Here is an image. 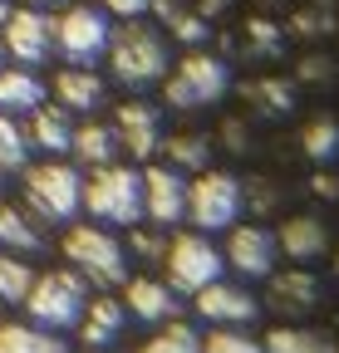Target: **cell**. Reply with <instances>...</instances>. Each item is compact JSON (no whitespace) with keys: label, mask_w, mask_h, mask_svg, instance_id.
<instances>
[{"label":"cell","mask_w":339,"mask_h":353,"mask_svg":"<svg viewBox=\"0 0 339 353\" xmlns=\"http://www.w3.org/2000/svg\"><path fill=\"white\" fill-rule=\"evenodd\" d=\"M192 309H197L206 324H217V329H246V324L261 319V299L251 294L246 285H226V280L202 285L192 294Z\"/></svg>","instance_id":"obj_11"},{"label":"cell","mask_w":339,"mask_h":353,"mask_svg":"<svg viewBox=\"0 0 339 353\" xmlns=\"http://www.w3.org/2000/svg\"><path fill=\"white\" fill-rule=\"evenodd\" d=\"M143 221H153L162 231L187 221V176L177 167H148L143 172Z\"/></svg>","instance_id":"obj_13"},{"label":"cell","mask_w":339,"mask_h":353,"mask_svg":"<svg viewBox=\"0 0 339 353\" xmlns=\"http://www.w3.org/2000/svg\"><path fill=\"white\" fill-rule=\"evenodd\" d=\"M315 304H320V280L310 270L271 275V309H280V314H310Z\"/></svg>","instance_id":"obj_22"},{"label":"cell","mask_w":339,"mask_h":353,"mask_svg":"<svg viewBox=\"0 0 339 353\" xmlns=\"http://www.w3.org/2000/svg\"><path fill=\"white\" fill-rule=\"evenodd\" d=\"M334 275H339V250H334Z\"/></svg>","instance_id":"obj_43"},{"label":"cell","mask_w":339,"mask_h":353,"mask_svg":"<svg viewBox=\"0 0 339 353\" xmlns=\"http://www.w3.org/2000/svg\"><path fill=\"white\" fill-rule=\"evenodd\" d=\"M0 187H6V172H0Z\"/></svg>","instance_id":"obj_45"},{"label":"cell","mask_w":339,"mask_h":353,"mask_svg":"<svg viewBox=\"0 0 339 353\" xmlns=\"http://www.w3.org/2000/svg\"><path fill=\"white\" fill-rule=\"evenodd\" d=\"M300 152H305L315 167H329V162L339 157V118H329V113L310 118V123L300 128Z\"/></svg>","instance_id":"obj_27"},{"label":"cell","mask_w":339,"mask_h":353,"mask_svg":"<svg viewBox=\"0 0 339 353\" xmlns=\"http://www.w3.org/2000/svg\"><path fill=\"white\" fill-rule=\"evenodd\" d=\"M226 88H231V69L222 54H206V50H187L173 69H167L162 79V99L167 108H211V103H222L226 99Z\"/></svg>","instance_id":"obj_5"},{"label":"cell","mask_w":339,"mask_h":353,"mask_svg":"<svg viewBox=\"0 0 339 353\" xmlns=\"http://www.w3.org/2000/svg\"><path fill=\"white\" fill-rule=\"evenodd\" d=\"M30 285H35L30 260H25V255H10V250H0V304H25Z\"/></svg>","instance_id":"obj_32"},{"label":"cell","mask_w":339,"mask_h":353,"mask_svg":"<svg viewBox=\"0 0 339 353\" xmlns=\"http://www.w3.org/2000/svg\"><path fill=\"white\" fill-rule=\"evenodd\" d=\"M305 79H334V64L329 59H305Z\"/></svg>","instance_id":"obj_38"},{"label":"cell","mask_w":339,"mask_h":353,"mask_svg":"<svg viewBox=\"0 0 339 353\" xmlns=\"http://www.w3.org/2000/svg\"><path fill=\"white\" fill-rule=\"evenodd\" d=\"M275 245H280V255H290L295 265H315V260H325L329 255V226L320 216H285L280 221V231H275Z\"/></svg>","instance_id":"obj_15"},{"label":"cell","mask_w":339,"mask_h":353,"mask_svg":"<svg viewBox=\"0 0 339 353\" xmlns=\"http://www.w3.org/2000/svg\"><path fill=\"white\" fill-rule=\"evenodd\" d=\"M55 103L69 108V113H94V108L104 103V79H99L94 69L64 64V69L55 74Z\"/></svg>","instance_id":"obj_18"},{"label":"cell","mask_w":339,"mask_h":353,"mask_svg":"<svg viewBox=\"0 0 339 353\" xmlns=\"http://www.w3.org/2000/svg\"><path fill=\"white\" fill-rule=\"evenodd\" d=\"M0 69H6V50H0Z\"/></svg>","instance_id":"obj_44"},{"label":"cell","mask_w":339,"mask_h":353,"mask_svg":"<svg viewBox=\"0 0 339 353\" xmlns=\"http://www.w3.org/2000/svg\"><path fill=\"white\" fill-rule=\"evenodd\" d=\"M30 132L15 123V113H0V172H25L30 167Z\"/></svg>","instance_id":"obj_31"},{"label":"cell","mask_w":339,"mask_h":353,"mask_svg":"<svg viewBox=\"0 0 339 353\" xmlns=\"http://www.w3.org/2000/svg\"><path fill=\"white\" fill-rule=\"evenodd\" d=\"M94 6L108 10V15H118V20H138L148 10V0H94Z\"/></svg>","instance_id":"obj_37"},{"label":"cell","mask_w":339,"mask_h":353,"mask_svg":"<svg viewBox=\"0 0 339 353\" xmlns=\"http://www.w3.org/2000/svg\"><path fill=\"white\" fill-rule=\"evenodd\" d=\"M84 211H89L99 226H138L143 221V172L133 167H94V176L84 182Z\"/></svg>","instance_id":"obj_7"},{"label":"cell","mask_w":339,"mask_h":353,"mask_svg":"<svg viewBox=\"0 0 339 353\" xmlns=\"http://www.w3.org/2000/svg\"><path fill=\"white\" fill-rule=\"evenodd\" d=\"M167 285H173L177 294H197L202 285H211V280H222V270H226V260H222V250L211 245L202 231H182V236H173L167 241Z\"/></svg>","instance_id":"obj_9"},{"label":"cell","mask_w":339,"mask_h":353,"mask_svg":"<svg viewBox=\"0 0 339 353\" xmlns=\"http://www.w3.org/2000/svg\"><path fill=\"white\" fill-rule=\"evenodd\" d=\"M261 348H266V353H339V343H334L329 334L300 329V324H280V329H271Z\"/></svg>","instance_id":"obj_25"},{"label":"cell","mask_w":339,"mask_h":353,"mask_svg":"<svg viewBox=\"0 0 339 353\" xmlns=\"http://www.w3.org/2000/svg\"><path fill=\"white\" fill-rule=\"evenodd\" d=\"M246 211V182L226 167H206L187 182V221L211 236V231H231Z\"/></svg>","instance_id":"obj_6"},{"label":"cell","mask_w":339,"mask_h":353,"mask_svg":"<svg viewBox=\"0 0 339 353\" xmlns=\"http://www.w3.org/2000/svg\"><path fill=\"white\" fill-rule=\"evenodd\" d=\"M339 30V6L334 0H310V6H300L290 15V34L300 39H329Z\"/></svg>","instance_id":"obj_30"},{"label":"cell","mask_w":339,"mask_h":353,"mask_svg":"<svg viewBox=\"0 0 339 353\" xmlns=\"http://www.w3.org/2000/svg\"><path fill=\"white\" fill-rule=\"evenodd\" d=\"M20 196L45 226H69V221L84 211V172L74 162H64V157L30 162L25 182H20Z\"/></svg>","instance_id":"obj_2"},{"label":"cell","mask_w":339,"mask_h":353,"mask_svg":"<svg viewBox=\"0 0 339 353\" xmlns=\"http://www.w3.org/2000/svg\"><path fill=\"white\" fill-rule=\"evenodd\" d=\"M113 39V20L99 6H64V15L55 20V54L74 69H94L108 54Z\"/></svg>","instance_id":"obj_8"},{"label":"cell","mask_w":339,"mask_h":353,"mask_svg":"<svg viewBox=\"0 0 339 353\" xmlns=\"http://www.w3.org/2000/svg\"><path fill=\"white\" fill-rule=\"evenodd\" d=\"M162 157H167V167H192V172H202V167H211V138H202V132H173V138H162V148H157Z\"/></svg>","instance_id":"obj_29"},{"label":"cell","mask_w":339,"mask_h":353,"mask_svg":"<svg viewBox=\"0 0 339 353\" xmlns=\"http://www.w3.org/2000/svg\"><path fill=\"white\" fill-rule=\"evenodd\" d=\"M113 132H118L123 152H133L138 162L157 157V148H162V118H157V108L143 103V99L118 103V113H113Z\"/></svg>","instance_id":"obj_14"},{"label":"cell","mask_w":339,"mask_h":353,"mask_svg":"<svg viewBox=\"0 0 339 353\" xmlns=\"http://www.w3.org/2000/svg\"><path fill=\"white\" fill-rule=\"evenodd\" d=\"M0 353H69L59 334L35 324H0Z\"/></svg>","instance_id":"obj_28"},{"label":"cell","mask_w":339,"mask_h":353,"mask_svg":"<svg viewBox=\"0 0 339 353\" xmlns=\"http://www.w3.org/2000/svg\"><path fill=\"white\" fill-rule=\"evenodd\" d=\"M30 6H39V10H50V6H64V0H30Z\"/></svg>","instance_id":"obj_41"},{"label":"cell","mask_w":339,"mask_h":353,"mask_svg":"<svg viewBox=\"0 0 339 353\" xmlns=\"http://www.w3.org/2000/svg\"><path fill=\"white\" fill-rule=\"evenodd\" d=\"M123 319H128V309H123L113 294H99V299H89V309H84V319L74 329H79V339L89 348H104V343H113L123 334Z\"/></svg>","instance_id":"obj_20"},{"label":"cell","mask_w":339,"mask_h":353,"mask_svg":"<svg viewBox=\"0 0 339 353\" xmlns=\"http://www.w3.org/2000/svg\"><path fill=\"white\" fill-rule=\"evenodd\" d=\"M246 39H251V54H266V59H275L280 50H285V34H280V25H271V20H246Z\"/></svg>","instance_id":"obj_35"},{"label":"cell","mask_w":339,"mask_h":353,"mask_svg":"<svg viewBox=\"0 0 339 353\" xmlns=\"http://www.w3.org/2000/svg\"><path fill=\"white\" fill-rule=\"evenodd\" d=\"M128 255H143V260H162L167 255V241H162V226H153V221H138V226H128V245H123Z\"/></svg>","instance_id":"obj_34"},{"label":"cell","mask_w":339,"mask_h":353,"mask_svg":"<svg viewBox=\"0 0 339 353\" xmlns=\"http://www.w3.org/2000/svg\"><path fill=\"white\" fill-rule=\"evenodd\" d=\"M15 10V0H0V25H6V15Z\"/></svg>","instance_id":"obj_40"},{"label":"cell","mask_w":339,"mask_h":353,"mask_svg":"<svg viewBox=\"0 0 339 353\" xmlns=\"http://www.w3.org/2000/svg\"><path fill=\"white\" fill-rule=\"evenodd\" d=\"M241 99L256 108L261 118H280L295 108V83L285 79H256V83H241Z\"/></svg>","instance_id":"obj_26"},{"label":"cell","mask_w":339,"mask_h":353,"mask_svg":"<svg viewBox=\"0 0 339 353\" xmlns=\"http://www.w3.org/2000/svg\"><path fill=\"white\" fill-rule=\"evenodd\" d=\"M202 353H266L251 334H241V329H217L206 343H202Z\"/></svg>","instance_id":"obj_36"},{"label":"cell","mask_w":339,"mask_h":353,"mask_svg":"<svg viewBox=\"0 0 339 353\" xmlns=\"http://www.w3.org/2000/svg\"><path fill=\"white\" fill-rule=\"evenodd\" d=\"M0 50H6L15 64H25V69L50 64L55 59V20L39 10V6L10 10L6 25H0Z\"/></svg>","instance_id":"obj_10"},{"label":"cell","mask_w":339,"mask_h":353,"mask_svg":"<svg viewBox=\"0 0 339 353\" xmlns=\"http://www.w3.org/2000/svg\"><path fill=\"white\" fill-rule=\"evenodd\" d=\"M226 6H231V0H197V6H192V10H197L202 20H211V15H222Z\"/></svg>","instance_id":"obj_39"},{"label":"cell","mask_w":339,"mask_h":353,"mask_svg":"<svg viewBox=\"0 0 339 353\" xmlns=\"http://www.w3.org/2000/svg\"><path fill=\"white\" fill-rule=\"evenodd\" d=\"M84 309H89V280L79 270H45L35 275L30 294H25V314L35 329H50V334H64L84 319Z\"/></svg>","instance_id":"obj_4"},{"label":"cell","mask_w":339,"mask_h":353,"mask_svg":"<svg viewBox=\"0 0 339 353\" xmlns=\"http://www.w3.org/2000/svg\"><path fill=\"white\" fill-rule=\"evenodd\" d=\"M69 152H74V157H79L84 167H108V162H118L123 143H118L113 123H74Z\"/></svg>","instance_id":"obj_21"},{"label":"cell","mask_w":339,"mask_h":353,"mask_svg":"<svg viewBox=\"0 0 339 353\" xmlns=\"http://www.w3.org/2000/svg\"><path fill=\"white\" fill-rule=\"evenodd\" d=\"M148 10L162 20V34H173V39H182V44H192V50H202L206 44V20L187 6V0H148Z\"/></svg>","instance_id":"obj_24"},{"label":"cell","mask_w":339,"mask_h":353,"mask_svg":"<svg viewBox=\"0 0 339 353\" xmlns=\"http://www.w3.org/2000/svg\"><path fill=\"white\" fill-rule=\"evenodd\" d=\"M138 353H202V334L192 324H182V319H167Z\"/></svg>","instance_id":"obj_33"},{"label":"cell","mask_w":339,"mask_h":353,"mask_svg":"<svg viewBox=\"0 0 339 353\" xmlns=\"http://www.w3.org/2000/svg\"><path fill=\"white\" fill-rule=\"evenodd\" d=\"M39 103H45V79L35 69H0V113H35Z\"/></svg>","instance_id":"obj_23"},{"label":"cell","mask_w":339,"mask_h":353,"mask_svg":"<svg viewBox=\"0 0 339 353\" xmlns=\"http://www.w3.org/2000/svg\"><path fill=\"white\" fill-rule=\"evenodd\" d=\"M261 6H285V0H261Z\"/></svg>","instance_id":"obj_42"},{"label":"cell","mask_w":339,"mask_h":353,"mask_svg":"<svg viewBox=\"0 0 339 353\" xmlns=\"http://www.w3.org/2000/svg\"><path fill=\"white\" fill-rule=\"evenodd\" d=\"M25 132H30V148L50 152V157H64V152H69V138H74V113L59 108V103H39V108L30 113Z\"/></svg>","instance_id":"obj_17"},{"label":"cell","mask_w":339,"mask_h":353,"mask_svg":"<svg viewBox=\"0 0 339 353\" xmlns=\"http://www.w3.org/2000/svg\"><path fill=\"white\" fill-rule=\"evenodd\" d=\"M275 255H280V245H275V231H266V226H231V236H226V250H222V260L231 265L236 275H246V280H271L275 275Z\"/></svg>","instance_id":"obj_12"},{"label":"cell","mask_w":339,"mask_h":353,"mask_svg":"<svg viewBox=\"0 0 339 353\" xmlns=\"http://www.w3.org/2000/svg\"><path fill=\"white\" fill-rule=\"evenodd\" d=\"M108 69L118 83L128 88H148V83H162L167 69H173V50H167V34L157 25H148L143 15L138 20H123L108 39Z\"/></svg>","instance_id":"obj_1"},{"label":"cell","mask_w":339,"mask_h":353,"mask_svg":"<svg viewBox=\"0 0 339 353\" xmlns=\"http://www.w3.org/2000/svg\"><path fill=\"white\" fill-rule=\"evenodd\" d=\"M0 245L10 255H39L45 250V221L25 201H0Z\"/></svg>","instance_id":"obj_16"},{"label":"cell","mask_w":339,"mask_h":353,"mask_svg":"<svg viewBox=\"0 0 339 353\" xmlns=\"http://www.w3.org/2000/svg\"><path fill=\"white\" fill-rule=\"evenodd\" d=\"M177 290L162 285V280H128V314L143 324H167L177 319Z\"/></svg>","instance_id":"obj_19"},{"label":"cell","mask_w":339,"mask_h":353,"mask_svg":"<svg viewBox=\"0 0 339 353\" xmlns=\"http://www.w3.org/2000/svg\"><path fill=\"white\" fill-rule=\"evenodd\" d=\"M69 270H79L89 285L99 290H113V285H128V250H123V241L108 231V226H79V221H69V231L59 241Z\"/></svg>","instance_id":"obj_3"}]
</instances>
